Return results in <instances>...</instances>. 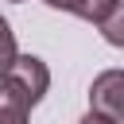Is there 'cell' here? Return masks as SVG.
<instances>
[{"label":"cell","instance_id":"1","mask_svg":"<svg viewBox=\"0 0 124 124\" xmlns=\"http://www.w3.org/2000/svg\"><path fill=\"white\" fill-rule=\"evenodd\" d=\"M19 93H23V101L35 108L43 97H46V89H50V70H46V62L39 58V54H16V62L8 66V74H4Z\"/></svg>","mask_w":124,"mask_h":124},{"label":"cell","instance_id":"2","mask_svg":"<svg viewBox=\"0 0 124 124\" xmlns=\"http://www.w3.org/2000/svg\"><path fill=\"white\" fill-rule=\"evenodd\" d=\"M89 112L108 116V120H124V70H105L93 78L89 85Z\"/></svg>","mask_w":124,"mask_h":124},{"label":"cell","instance_id":"3","mask_svg":"<svg viewBox=\"0 0 124 124\" xmlns=\"http://www.w3.org/2000/svg\"><path fill=\"white\" fill-rule=\"evenodd\" d=\"M0 124H31V105L8 78H0Z\"/></svg>","mask_w":124,"mask_h":124},{"label":"cell","instance_id":"4","mask_svg":"<svg viewBox=\"0 0 124 124\" xmlns=\"http://www.w3.org/2000/svg\"><path fill=\"white\" fill-rule=\"evenodd\" d=\"M97 31H101L112 46H124V4H120V8H112V12L97 23Z\"/></svg>","mask_w":124,"mask_h":124},{"label":"cell","instance_id":"5","mask_svg":"<svg viewBox=\"0 0 124 124\" xmlns=\"http://www.w3.org/2000/svg\"><path fill=\"white\" fill-rule=\"evenodd\" d=\"M16 54H19V46H16V31H12V23L0 16V78L8 74V66L16 62Z\"/></svg>","mask_w":124,"mask_h":124},{"label":"cell","instance_id":"6","mask_svg":"<svg viewBox=\"0 0 124 124\" xmlns=\"http://www.w3.org/2000/svg\"><path fill=\"white\" fill-rule=\"evenodd\" d=\"M46 8H54V12H70V16H85V0H43Z\"/></svg>","mask_w":124,"mask_h":124},{"label":"cell","instance_id":"7","mask_svg":"<svg viewBox=\"0 0 124 124\" xmlns=\"http://www.w3.org/2000/svg\"><path fill=\"white\" fill-rule=\"evenodd\" d=\"M78 124H116V120H108V116H97V112H85Z\"/></svg>","mask_w":124,"mask_h":124},{"label":"cell","instance_id":"8","mask_svg":"<svg viewBox=\"0 0 124 124\" xmlns=\"http://www.w3.org/2000/svg\"><path fill=\"white\" fill-rule=\"evenodd\" d=\"M12 4H23V0H12Z\"/></svg>","mask_w":124,"mask_h":124}]
</instances>
